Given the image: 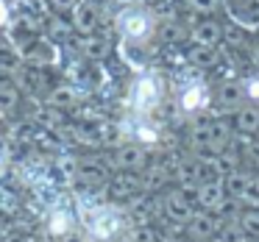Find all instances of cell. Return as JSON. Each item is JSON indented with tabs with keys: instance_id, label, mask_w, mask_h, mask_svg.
I'll return each instance as SVG.
<instances>
[{
	"instance_id": "6da1fadb",
	"label": "cell",
	"mask_w": 259,
	"mask_h": 242,
	"mask_svg": "<svg viewBox=\"0 0 259 242\" xmlns=\"http://www.w3.org/2000/svg\"><path fill=\"white\" fill-rule=\"evenodd\" d=\"M162 92L164 89H162L159 75H140L134 89H131V103H134V109L140 114H148L162 103Z\"/></svg>"
},
{
	"instance_id": "7a4b0ae2",
	"label": "cell",
	"mask_w": 259,
	"mask_h": 242,
	"mask_svg": "<svg viewBox=\"0 0 259 242\" xmlns=\"http://www.w3.org/2000/svg\"><path fill=\"white\" fill-rule=\"evenodd\" d=\"M153 28H156L153 17L148 12H142V9H128V12L120 14V34H123L125 39H131V42L151 39Z\"/></svg>"
},
{
	"instance_id": "3957f363",
	"label": "cell",
	"mask_w": 259,
	"mask_h": 242,
	"mask_svg": "<svg viewBox=\"0 0 259 242\" xmlns=\"http://www.w3.org/2000/svg\"><path fill=\"white\" fill-rule=\"evenodd\" d=\"M220 3H226L229 17L240 28H245V31L259 28V0H220Z\"/></svg>"
},
{
	"instance_id": "277c9868",
	"label": "cell",
	"mask_w": 259,
	"mask_h": 242,
	"mask_svg": "<svg viewBox=\"0 0 259 242\" xmlns=\"http://www.w3.org/2000/svg\"><path fill=\"white\" fill-rule=\"evenodd\" d=\"M87 223H90L92 234H95L98 239H109V236H114L120 231L123 220H120L117 209H95V212L87 217Z\"/></svg>"
},
{
	"instance_id": "5b68a950",
	"label": "cell",
	"mask_w": 259,
	"mask_h": 242,
	"mask_svg": "<svg viewBox=\"0 0 259 242\" xmlns=\"http://www.w3.org/2000/svg\"><path fill=\"white\" fill-rule=\"evenodd\" d=\"M179 103L184 112L195 114V112H203V109L212 103V89H209V84H203V81H192V84L184 86V92L179 95Z\"/></svg>"
},
{
	"instance_id": "8992f818",
	"label": "cell",
	"mask_w": 259,
	"mask_h": 242,
	"mask_svg": "<svg viewBox=\"0 0 259 242\" xmlns=\"http://www.w3.org/2000/svg\"><path fill=\"white\" fill-rule=\"evenodd\" d=\"M195 195H198V203H201L203 209H212V212H218V209L226 206V186L223 181H209V184H201L195 186Z\"/></svg>"
},
{
	"instance_id": "52a82bcc",
	"label": "cell",
	"mask_w": 259,
	"mask_h": 242,
	"mask_svg": "<svg viewBox=\"0 0 259 242\" xmlns=\"http://www.w3.org/2000/svg\"><path fill=\"white\" fill-rule=\"evenodd\" d=\"M214 101H218L220 106H226V109H240V103L245 101V89H242L240 81L226 78L223 84L218 86V92H214Z\"/></svg>"
},
{
	"instance_id": "ba28073f",
	"label": "cell",
	"mask_w": 259,
	"mask_h": 242,
	"mask_svg": "<svg viewBox=\"0 0 259 242\" xmlns=\"http://www.w3.org/2000/svg\"><path fill=\"white\" fill-rule=\"evenodd\" d=\"M234 131H240L242 136L259 134V109L256 106H240L234 112Z\"/></svg>"
},
{
	"instance_id": "9c48e42d",
	"label": "cell",
	"mask_w": 259,
	"mask_h": 242,
	"mask_svg": "<svg viewBox=\"0 0 259 242\" xmlns=\"http://www.w3.org/2000/svg\"><path fill=\"white\" fill-rule=\"evenodd\" d=\"M192 39H195V45H206V47H218L220 39H223V28H220L214 20H203V23H198L195 28H192Z\"/></svg>"
},
{
	"instance_id": "30bf717a",
	"label": "cell",
	"mask_w": 259,
	"mask_h": 242,
	"mask_svg": "<svg viewBox=\"0 0 259 242\" xmlns=\"http://www.w3.org/2000/svg\"><path fill=\"white\" fill-rule=\"evenodd\" d=\"M218 231H220V225H218V220H214L209 212H195V217L190 220V234L198 236L201 242H209Z\"/></svg>"
},
{
	"instance_id": "8fae6325",
	"label": "cell",
	"mask_w": 259,
	"mask_h": 242,
	"mask_svg": "<svg viewBox=\"0 0 259 242\" xmlns=\"http://www.w3.org/2000/svg\"><path fill=\"white\" fill-rule=\"evenodd\" d=\"M164 206H167V214L173 220H179V223H190L192 217H195V212H192L190 201H187L184 192H170L167 201H164Z\"/></svg>"
},
{
	"instance_id": "7c38bea8",
	"label": "cell",
	"mask_w": 259,
	"mask_h": 242,
	"mask_svg": "<svg viewBox=\"0 0 259 242\" xmlns=\"http://www.w3.org/2000/svg\"><path fill=\"white\" fill-rule=\"evenodd\" d=\"M192 145H198L201 151H218V139H214V125L212 120H201V123H195V128H192Z\"/></svg>"
},
{
	"instance_id": "4fadbf2b",
	"label": "cell",
	"mask_w": 259,
	"mask_h": 242,
	"mask_svg": "<svg viewBox=\"0 0 259 242\" xmlns=\"http://www.w3.org/2000/svg\"><path fill=\"white\" fill-rule=\"evenodd\" d=\"M187 59H190L192 64H198L201 70H209V67L218 64V51H214V47H206V45H195L187 53Z\"/></svg>"
},
{
	"instance_id": "5bb4252c",
	"label": "cell",
	"mask_w": 259,
	"mask_h": 242,
	"mask_svg": "<svg viewBox=\"0 0 259 242\" xmlns=\"http://www.w3.org/2000/svg\"><path fill=\"white\" fill-rule=\"evenodd\" d=\"M248 181H251V175L248 173H240V170H234V173H229V178H226V195H234V198H240L242 192H245V186H248Z\"/></svg>"
},
{
	"instance_id": "9a60e30c",
	"label": "cell",
	"mask_w": 259,
	"mask_h": 242,
	"mask_svg": "<svg viewBox=\"0 0 259 242\" xmlns=\"http://www.w3.org/2000/svg\"><path fill=\"white\" fill-rule=\"evenodd\" d=\"M240 231L253 239H259V209H251V212L240 214Z\"/></svg>"
},
{
	"instance_id": "2e32d148",
	"label": "cell",
	"mask_w": 259,
	"mask_h": 242,
	"mask_svg": "<svg viewBox=\"0 0 259 242\" xmlns=\"http://www.w3.org/2000/svg\"><path fill=\"white\" fill-rule=\"evenodd\" d=\"M142 162H145V153H142V148L128 145V148H123V151H120V164H123V167H140Z\"/></svg>"
},
{
	"instance_id": "e0dca14e",
	"label": "cell",
	"mask_w": 259,
	"mask_h": 242,
	"mask_svg": "<svg viewBox=\"0 0 259 242\" xmlns=\"http://www.w3.org/2000/svg\"><path fill=\"white\" fill-rule=\"evenodd\" d=\"M240 201L248 203L251 209H259V178H256V175H251V181H248L245 192L240 195Z\"/></svg>"
},
{
	"instance_id": "ac0fdd59",
	"label": "cell",
	"mask_w": 259,
	"mask_h": 242,
	"mask_svg": "<svg viewBox=\"0 0 259 242\" xmlns=\"http://www.w3.org/2000/svg\"><path fill=\"white\" fill-rule=\"evenodd\" d=\"M242 89H245V101H251L253 106H259V73L242 78Z\"/></svg>"
},
{
	"instance_id": "d6986e66",
	"label": "cell",
	"mask_w": 259,
	"mask_h": 242,
	"mask_svg": "<svg viewBox=\"0 0 259 242\" xmlns=\"http://www.w3.org/2000/svg\"><path fill=\"white\" fill-rule=\"evenodd\" d=\"M187 6L195 14H212V12H218L220 0H187Z\"/></svg>"
},
{
	"instance_id": "ffe728a7",
	"label": "cell",
	"mask_w": 259,
	"mask_h": 242,
	"mask_svg": "<svg viewBox=\"0 0 259 242\" xmlns=\"http://www.w3.org/2000/svg\"><path fill=\"white\" fill-rule=\"evenodd\" d=\"M78 23H81V28H92V23H95V14H92V9H81Z\"/></svg>"
},
{
	"instance_id": "44dd1931",
	"label": "cell",
	"mask_w": 259,
	"mask_h": 242,
	"mask_svg": "<svg viewBox=\"0 0 259 242\" xmlns=\"http://www.w3.org/2000/svg\"><path fill=\"white\" fill-rule=\"evenodd\" d=\"M251 64H253V67H256V73H259V42H256V45L251 47Z\"/></svg>"
},
{
	"instance_id": "7402d4cb",
	"label": "cell",
	"mask_w": 259,
	"mask_h": 242,
	"mask_svg": "<svg viewBox=\"0 0 259 242\" xmlns=\"http://www.w3.org/2000/svg\"><path fill=\"white\" fill-rule=\"evenodd\" d=\"M9 20V12H6V6H3V0H0V25Z\"/></svg>"
}]
</instances>
